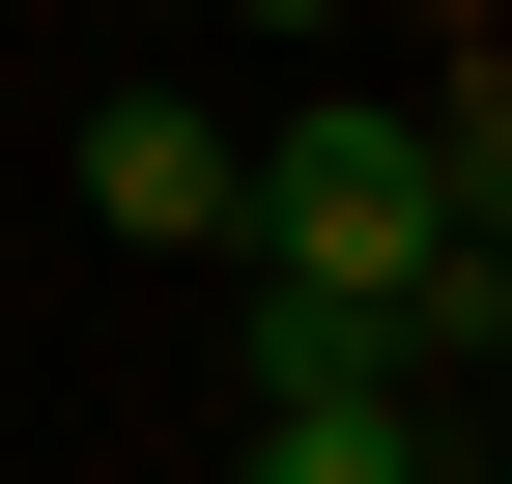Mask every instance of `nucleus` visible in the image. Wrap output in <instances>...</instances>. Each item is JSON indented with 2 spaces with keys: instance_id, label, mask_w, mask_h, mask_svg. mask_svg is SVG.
<instances>
[{
  "instance_id": "nucleus-1",
  "label": "nucleus",
  "mask_w": 512,
  "mask_h": 484,
  "mask_svg": "<svg viewBox=\"0 0 512 484\" xmlns=\"http://www.w3.org/2000/svg\"><path fill=\"white\" fill-rule=\"evenodd\" d=\"M57 171H86L114 257H228V114H200V86H86V143H57Z\"/></svg>"
},
{
  "instance_id": "nucleus-2",
  "label": "nucleus",
  "mask_w": 512,
  "mask_h": 484,
  "mask_svg": "<svg viewBox=\"0 0 512 484\" xmlns=\"http://www.w3.org/2000/svg\"><path fill=\"white\" fill-rule=\"evenodd\" d=\"M228 484H484L427 399H228Z\"/></svg>"
},
{
  "instance_id": "nucleus-3",
  "label": "nucleus",
  "mask_w": 512,
  "mask_h": 484,
  "mask_svg": "<svg viewBox=\"0 0 512 484\" xmlns=\"http://www.w3.org/2000/svg\"><path fill=\"white\" fill-rule=\"evenodd\" d=\"M228 29H370V0H228Z\"/></svg>"
}]
</instances>
